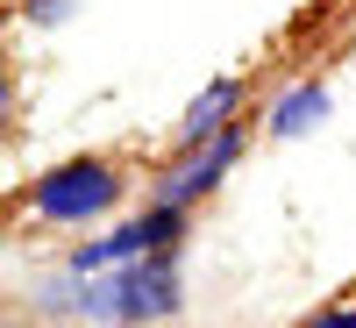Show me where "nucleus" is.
<instances>
[{
  "instance_id": "f257e3e1",
  "label": "nucleus",
  "mask_w": 356,
  "mask_h": 328,
  "mask_svg": "<svg viewBox=\"0 0 356 328\" xmlns=\"http://www.w3.org/2000/svg\"><path fill=\"white\" fill-rule=\"evenodd\" d=\"M186 307V279H178V257H143L122 272L79 279V321L86 328H157Z\"/></svg>"
},
{
  "instance_id": "f03ea898",
  "label": "nucleus",
  "mask_w": 356,
  "mask_h": 328,
  "mask_svg": "<svg viewBox=\"0 0 356 328\" xmlns=\"http://www.w3.org/2000/svg\"><path fill=\"white\" fill-rule=\"evenodd\" d=\"M122 200H129V171H122V157H107V150L65 157V164L36 171V178L15 193L22 214H36V221H50V228H86V221L114 214Z\"/></svg>"
},
{
  "instance_id": "7ed1b4c3",
  "label": "nucleus",
  "mask_w": 356,
  "mask_h": 328,
  "mask_svg": "<svg viewBox=\"0 0 356 328\" xmlns=\"http://www.w3.org/2000/svg\"><path fill=\"white\" fill-rule=\"evenodd\" d=\"M178 243H186V214H178V207H143L122 228L79 243L65 272L72 279H100V272H122V264H143V257H178Z\"/></svg>"
},
{
  "instance_id": "20e7f679",
  "label": "nucleus",
  "mask_w": 356,
  "mask_h": 328,
  "mask_svg": "<svg viewBox=\"0 0 356 328\" xmlns=\"http://www.w3.org/2000/svg\"><path fill=\"white\" fill-rule=\"evenodd\" d=\"M243 150H250V129L235 122V129H221L214 143H200V150H178L164 171H157V186H150V207H178V214H193V200H207L221 186V178L243 164Z\"/></svg>"
},
{
  "instance_id": "39448f33",
  "label": "nucleus",
  "mask_w": 356,
  "mask_h": 328,
  "mask_svg": "<svg viewBox=\"0 0 356 328\" xmlns=\"http://www.w3.org/2000/svg\"><path fill=\"white\" fill-rule=\"evenodd\" d=\"M235 107H243V79L228 72V79H214V86H207V93L186 107V122H178V136H171V143H178V150H200V143H214L221 129L243 122Z\"/></svg>"
},
{
  "instance_id": "423d86ee",
  "label": "nucleus",
  "mask_w": 356,
  "mask_h": 328,
  "mask_svg": "<svg viewBox=\"0 0 356 328\" xmlns=\"http://www.w3.org/2000/svg\"><path fill=\"white\" fill-rule=\"evenodd\" d=\"M321 107H328V93H321L314 79H307V86H292V93L271 107V136H300L307 122H321Z\"/></svg>"
},
{
  "instance_id": "0eeeda50",
  "label": "nucleus",
  "mask_w": 356,
  "mask_h": 328,
  "mask_svg": "<svg viewBox=\"0 0 356 328\" xmlns=\"http://www.w3.org/2000/svg\"><path fill=\"white\" fill-rule=\"evenodd\" d=\"M292 328H356V300H328V307H314L307 321H292Z\"/></svg>"
}]
</instances>
